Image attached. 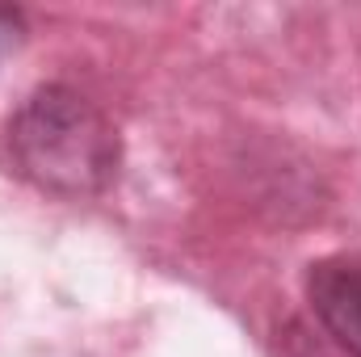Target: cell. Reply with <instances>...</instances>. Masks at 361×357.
<instances>
[{"instance_id":"obj_4","label":"cell","mask_w":361,"mask_h":357,"mask_svg":"<svg viewBox=\"0 0 361 357\" xmlns=\"http://www.w3.org/2000/svg\"><path fill=\"white\" fill-rule=\"evenodd\" d=\"M8 21H13V17H8V13H4V8H0V30H4V25H8Z\"/></svg>"},{"instance_id":"obj_1","label":"cell","mask_w":361,"mask_h":357,"mask_svg":"<svg viewBox=\"0 0 361 357\" xmlns=\"http://www.w3.org/2000/svg\"><path fill=\"white\" fill-rule=\"evenodd\" d=\"M4 147L21 177L55 198H97L122 164L114 122L72 85L30 92L4 122Z\"/></svg>"},{"instance_id":"obj_2","label":"cell","mask_w":361,"mask_h":357,"mask_svg":"<svg viewBox=\"0 0 361 357\" xmlns=\"http://www.w3.org/2000/svg\"><path fill=\"white\" fill-rule=\"evenodd\" d=\"M307 303L324 332L349 357H361V261L324 257L307 269Z\"/></svg>"},{"instance_id":"obj_3","label":"cell","mask_w":361,"mask_h":357,"mask_svg":"<svg viewBox=\"0 0 361 357\" xmlns=\"http://www.w3.org/2000/svg\"><path fill=\"white\" fill-rule=\"evenodd\" d=\"M290 357H328L319 345H311V341H294V349H290Z\"/></svg>"}]
</instances>
